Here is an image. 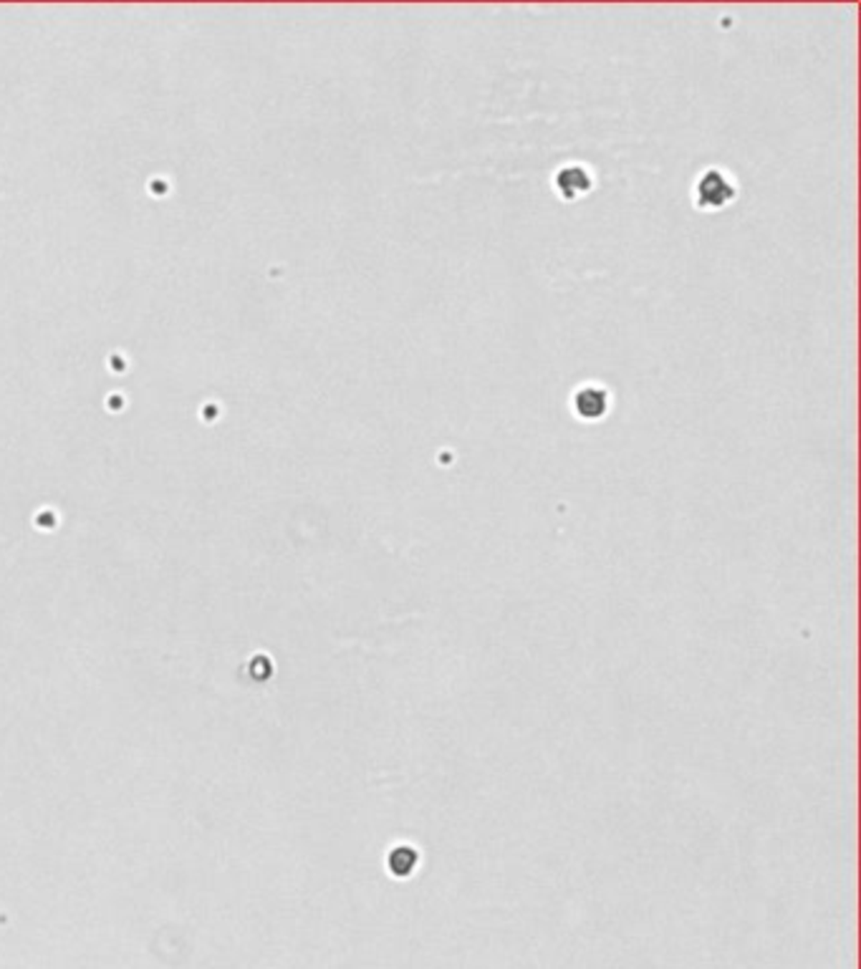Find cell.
<instances>
[{"mask_svg":"<svg viewBox=\"0 0 861 969\" xmlns=\"http://www.w3.org/2000/svg\"><path fill=\"white\" fill-rule=\"evenodd\" d=\"M592 187V175L579 165L564 167V169L556 175V192H561V197H564L566 203H571V200H576V197H584Z\"/></svg>","mask_w":861,"mask_h":969,"instance_id":"3957f363","label":"cell"},{"mask_svg":"<svg viewBox=\"0 0 861 969\" xmlns=\"http://www.w3.org/2000/svg\"><path fill=\"white\" fill-rule=\"evenodd\" d=\"M609 392L599 384H584L581 389H576V394L571 399L574 404V414L584 421H596L604 420L606 412H609Z\"/></svg>","mask_w":861,"mask_h":969,"instance_id":"7a4b0ae2","label":"cell"},{"mask_svg":"<svg viewBox=\"0 0 861 969\" xmlns=\"http://www.w3.org/2000/svg\"><path fill=\"white\" fill-rule=\"evenodd\" d=\"M735 185L728 179L721 169H707L702 177L694 185V203L702 210H721L725 204L733 203Z\"/></svg>","mask_w":861,"mask_h":969,"instance_id":"6da1fadb","label":"cell"}]
</instances>
